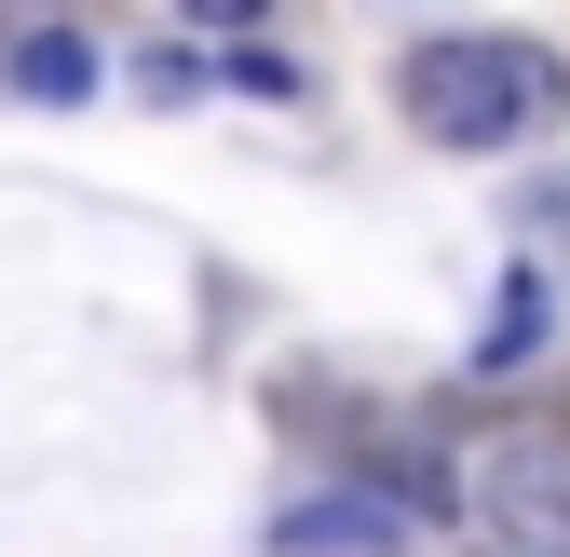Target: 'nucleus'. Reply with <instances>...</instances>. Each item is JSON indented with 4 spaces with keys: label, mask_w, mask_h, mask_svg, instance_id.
<instances>
[{
    "label": "nucleus",
    "mask_w": 570,
    "mask_h": 557,
    "mask_svg": "<svg viewBox=\"0 0 570 557\" xmlns=\"http://www.w3.org/2000/svg\"><path fill=\"white\" fill-rule=\"evenodd\" d=\"M82 82H96V55L68 41V28H41V41L14 55V96H82Z\"/></svg>",
    "instance_id": "nucleus-5"
},
{
    "label": "nucleus",
    "mask_w": 570,
    "mask_h": 557,
    "mask_svg": "<svg viewBox=\"0 0 570 557\" xmlns=\"http://www.w3.org/2000/svg\"><path fill=\"white\" fill-rule=\"evenodd\" d=\"M407 504L394 490H313V504H285L272 517V557H407Z\"/></svg>",
    "instance_id": "nucleus-3"
},
{
    "label": "nucleus",
    "mask_w": 570,
    "mask_h": 557,
    "mask_svg": "<svg viewBox=\"0 0 570 557\" xmlns=\"http://www.w3.org/2000/svg\"><path fill=\"white\" fill-rule=\"evenodd\" d=\"M177 14H190V28H258L272 0H177Z\"/></svg>",
    "instance_id": "nucleus-7"
},
{
    "label": "nucleus",
    "mask_w": 570,
    "mask_h": 557,
    "mask_svg": "<svg viewBox=\"0 0 570 557\" xmlns=\"http://www.w3.org/2000/svg\"><path fill=\"white\" fill-rule=\"evenodd\" d=\"M489 557H503V544H489Z\"/></svg>",
    "instance_id": "nucleus-8"
},
{
    "label": "nucleus",
    "mask_w": 570,
    "mask_h": 557,
    "mask_svg": "<svg viewBox=\"0 0 570 557\" xmlns=\"http://www.w3.org/2000/svg\"><path fill=\"white\" fill-rule=\"evenodd\" d=\"M232 82H245V96H299V55H272V41H245V55H232Z\"/></svg>",
    "instance_id": "nucleus-6"
},
{
    "label": "nucleus",
    "mask_w": 570,
    "mask_h": 557,
    "mask_svg": "<svg viewBox=\"0 0 570 557\" xmlns=\"http://www.w3.org/2000/svg\"><path fill=\"white\" fill-rule=\"evenodd\" d=\"M462 517L503 557H570V449H489Z\"/></svg>",
    "instance_id": "nucleus-2"
},
{
    "label": "nucleus",
    "mask_w": 570,
    "mask_h": 557,
    "mask_svg": "<svg viewBox=\"0 0 570 557\" xmlns=\"http://www.w3.org/2000/svg\"><path fill=\"white\" fill-rule=\"evenodd\" d=\"M570 82H557V55L543 41H407V123L435 136V150H517V136H557Z\"/></svg>",
    "instance_id": "nucleus-1"
},
{
    "label": "nucleus",
    "mask_w": 570,
    "mask_h": 557,
    "mask_svg": "<svg viewBox=\"0 0 570 557\" xmlns=\"http://www.w3.org/2000/svg\"><path fill=\"white\" fill-rule=\"evenodd\" d=\"M530 354H543V272H503V300H489V326H475V368L503 381Z\"/></svg>",
    "instance_id": "nucleus-4"
}]
</instances>
